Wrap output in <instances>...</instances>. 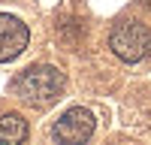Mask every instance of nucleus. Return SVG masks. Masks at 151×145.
<instances>
[{"label": "nucleus", "mask_w": 151, "mask_h": 145, "mask_svg": "<svg viewBox=\"0 0 151 145\" xmlns=\"http://www.w3.org/2000/svg\"><path fill=\"white\" fill-rule=\"evenodd\" d=\"M94 124L97 121H94V115L88 112V109L73 106V109H67V112L55 121L52 136H55L58 145H85L94 136Z\"/></svg>", "instance_id": "nucleus-3"}, {"label": "nucleus", "mask_w": 151, "mask_h": 145, "mask_svg": "<svg viewBox=\"0 0 151 145\" xmlns=\"http://www.w3.org/2000/svg\"><path fill=\"white\" fill-rule=\"evenodd\" d=\"M27 24L15 15H0V64L18 57L24 48H27Z\"/></svg>", "instance_id": "nucleus-4"}, {"label": "nucleus", "mask_w": 151, "mask_h": 145, "mask_svg": "<svg viewBox=\"0 0 151 145\" xmlns=\"http://www.w3.org/2000/svg\"><path fill=\"white\" fill-rule=\"evenodd\" d=\"M109 45L121 60L127 64H136L151 55V30L145 27L142 21H121L112 27L109 33Z\"/></svg>", "instance_id": "nucleus-2"}, {"label": "nucleus", "mask_w": 151, "mask_h": 145, "mask_svg": "<svg viewBox=\"0 0 151 145\" xmlns=\"http://www.w3.org/2000/svg\"><path fill=\"white\" fill-rule=\"evenodd\" d=\"M27 139V121L15 112L0 115V145H24Z\"/></svg>", "instance_id": "nucleus-5"}, {"label": "nucleus", "mask_w": 151, "mask_h": 145, "mask_svg": "<svg viewBox=\"0 0 151 145\" xmlns=\"http://www.w3.org/2000/svg\"><path fill=\"white\" fill-rule=\"evenodd\" d=\"M64 72H60L58 67H48V64H40V67H30V70H24L21 76L12 82V91H15L24 103H30L36 109H45V106H52L60 91H64Z\"/></svg>", "instance_id": "nucleus-1"}]
</instances>
